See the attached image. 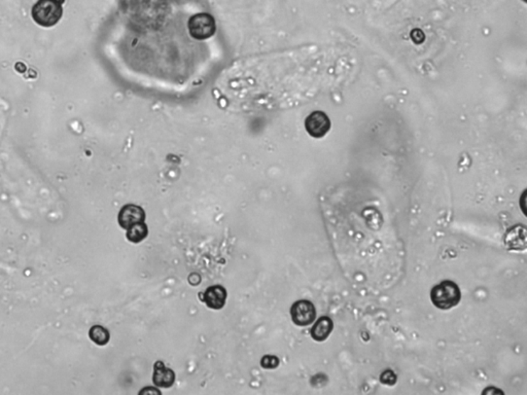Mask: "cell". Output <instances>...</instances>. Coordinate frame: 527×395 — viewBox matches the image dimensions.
<instances>
[{"instance_id": "5bb4252c", "label": "cell", "mask_w": 527, "mask_h": 395, "mask_svg": "<svg viewBox=\"0 0 527 395\" xmlns=\"http://www.w3.org/2000/svg\"><path fill=\"white\" fill-rule=\"evenodd\" d=\"M381 376L387 377V380H385L384 382H383V384L394 385V383L396 382V376L392 373L390 369H389V371H385L384 373L381 374Z\"/></svg>"}, {"instance_id": "52a82bcc", "label": "cell", "mask_w": 527, "mask_h": 395, "mask_svg": "<svg viewBox=\"0 0 527 395\" xmlns=\"http://www.w3.org/2000/svg\"><path fill=\"white\" fill-rule=\"evenodd\" d=\"M201 300L211 309H222L227 301V291L222 285H213L206 289V291L202 294Z\"/></svg>"}, {"instance_id": "3957f363", "label": "cell", "mask_w": 527, "mask_h": 395, "mask_svg": "<svg viewBox=\"0 0 527 395\" xmlns=\"http://www.w3.org/2000/svg\"><path fill=\"white\" fill-rule=\"evenodd\" d=\"M188 27L192 38L197 40H207L216 31V20L211 13H207L192 16L189 19Z\"/></svg>"}, {"instance_id": "8992f818", "label": "cell", "mask_w": 527, "mask_h": 395, "mask_svg": "<svg viewBox=\"0 0 527 395\" xmlns=\"http://www.w3.org/2000/svg\"><path fill=\"white\" fill-rule=\"evenodd\" d=\"M118 225L123 229L128 230L130 227L139 223H145V212L140 206L133 204L125 205L118 212Z\"/></svg>"}, {"instance_id": "ba28073f", "label": "cell", "mask_w": 527, "mask_h": 395, "mask_svg": "<svg viewBox=\"0 0 527 395\" xmlns=\"http://www.w3.org/2000/svg\"><path fill=\"white\" fill-rule=\"evenodd\" d=\"M152 382L157 387L169 388L175 382V374L171 369L164 365L162 362H157L154 365Z\"/></svg>"}, {"instance_id": "8fae6325", "label": "cell", "mask_w": 527, "mask_h": 395, "mask_svg": "<svg viewBox=\"0 0 527 395\" xmlns=\"http://www.w3.org/2000/svg\"><path fill=\"white\" fill-rule=\"evenodd\" d=\"M148 234V226L145 223H136L127 230V239L133 243H139L147 238Z\"/></svg>"}, {"instance_id": "5b68a950", "label": "cell", "mask_w": 527, "mask_h": 395, "mask_svg": "<svg viewBox=\"0 0 527 395\" xmlns=\"http://www.w3.org/2000/svg\"><path fill=\"white\" fill-rule=\"evenodd\" d=\"M291 316L294 323L298 326H307L316 318V310L314 304L307 300L298 301L292 306Z\"/></svg>"}, {"instance_id": "277c9868", "label": "cell", "mask_w": 527, "mask_h": 395, "mask_svg": "<svg viewBox=\"0 0 527 395\" xmlns=\"http://www.w3.org/2000/svg\"><path fill=\"white\" fill-rule=\"evenodd\" d=\"M306 131L314 138L327 135L331 129V120L327 113L317 111L310 113L305 120Z\"/></svg>"}, {"instance_id": "7c38bea8", "label": "cell", "mask_w": 527, "mask_h": 395, "mask_svg": "<svg viewBox=\"0 0 527 395\" xmlns=\"http://www.w3.org/2000/svg\"><path fill=\"white\" fill-rule=\"evenodd\" d=\"M89 337L98 346H106L111 339L109 330L101 326H94L89 332Z\"/></svg>"}, {"instance_id": "9c48e42d", "label": "cell", "mask_w": 527, "mask_h": 395, "mask_svg": "<svg viewBox=\"0 0 527 395\" xmlns=\"http://www.w3.org/2000/svg\"><path fill=\"white\" fill-rule=\"evenodd\" d=\"M523 226H516L508 230L506 235V244L511 250H526V234Z\"/></svg>"}, {"instance_id": "6da1fadb", "label": "cell", "mask_w": 527, "mask_h": 395, "mask_svg": "<svg viewBox=\"0 0 527 395\" xmlns=\"http://www.w3.org/2000/svg\"><path fill=\"white\" fill-rule=\"evenodd\" d=\"M63 2L64 0H38L32 8V19L45 28L55 26L62 18Z\"/></svg>"}, {"instance_id": "30bf717a", "label": "cell", "mask_w": 527, "mask_h": 395, "mask_svg": "<svg viewBox=\"0 0 527 395\" xmlns=\"http://www.w3.org/2000/svg\"><path fill=\"white\" fill-rule=\"evenodd\" d=\"M333 328H334V323H333L332 319L328 316H323L314 323L310 333H311L312 339L317 342H323L332 333Z\"/></svg>"}, {"instance_id": "4fadbf2b", "label": "cell", "mask_w": 527, "mask_h": 395, "mask_svg": "<svg viewBox=\"0 0 527 395\" xmlns=\"http://www.w3.org/2000/svg\"><path fill=\"white\" fill-rule=\"evenodd\" d=\"M279 365V360L274 355H266L262 358L261 365L266 369H276Z\"/></svg>"}, {"instance_id": "7a4b0ae2", "label": "cell", "mask_w": 527, "mask_h": 395, "mask_svg": "<svg viewBox=\"0 0 527 395\" xmlns=\"http://www.w3.org/2000/svg\"><path fill=\"white\" fill-rule=\"evenodd\" d=\"M431 300L439 309L449 310L460 304L462 300V292L458 285L453 281L445 280L433 287Z\"/></svg>"}]
</instances>
